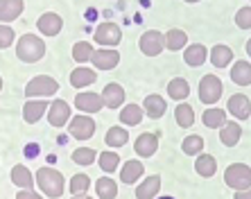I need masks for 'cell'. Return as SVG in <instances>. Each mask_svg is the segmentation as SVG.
Here are the masks:
<instances>
[{
	"mask_svg": "<svg viewBox=\"0 0 251 199\" xmlns=\"http://www.w3.org/2000/svg\"><path fill=\"white\" fill-rule=\"evenodd\" d=\"M143 116H145V109H143V106H138V104H125L123 111H120V123L127 124V127H136V124H140Z\"/></svg>",
	"mask_w": 251,
	"mask_h": 199,
	"instance_id": "83f0119b",
	"label": "cell"
},
{
	"mask_svg": "<svg viewBox=\"0 0 251 199\" xmlns=\"http://www.w3.org/2000/svg\"><path fill=\"white\" fill-rule=\"evenodd\" d=\"M68 131L77 141H88V138H93V134H95V120L88 118L86 113H79V116L70 118Z\"/></svg>",
	"mask_w": 251,
	"mask_h": 199,
	"instance_id": "ba28073f",
	"label": "cell"
},
{
	"mask_svg": "<svg viewBox=\"0 0 251 199\" xmlns=\"http://www.w3.org/2000/svg\"><path fill=\"white\" fill-rule=\"evenodd\" d=\"M158 149V134L154 131H145V134H140L134 143V152L138 154L140 158H150L154 156Z\"/></svg>",
	"mask_w": 251,
	"mask_h": 199,
	"instance_id": "8fae6325",
	"label": "cell"
},
{
	"mask_svg": "<svg viewBox=\"0 0 251 199\" xmlns=\"http://www.w3.org/2000/svg\"><path fill=\"white\" fill-rule=\"evenodd\" d=\"M16 199H43V197L39 193H34V190H21L16 195Z\"/></svg>",
	"mask_w": 251,
	"mask_h": 199,
	"instance_id": "b9f144b4",
	"label": "cell"
},
{
	"mask_svg": "<svg viewBox=\"0 0 251 199\" xmlns=\"http://www.w3.org/2000/svg\"><path fill=\"white\" fill-rule=\"evenodd\" d=\"M102 100H104V106L106 109H120L125 102V88L120 86L118 82H111V84H106L104 91H102Z\"/></svg>",
	"mask_w": 251,
	"mask_h": 199,
	"instance_id": "9a60e30c",
	"label": "cell"
},
{
	"mask_svg": "<svg viewBox=\"0 0 251 199\" xmlns=\"http://www.w3.org/2000/svg\"><path fill=\"white\" fill-rule=\"evenodd\" d=\"M145 174V165L140 163L138 158H131L127 163H123V172H120V181L125 186H134L136 181H140V176Z\"/></svg>",
	"mask_w": 251,
	"mask_h": 199,
	"instance_id": "2e32d148",
	"label": "cell"
},
{
	"mask_svg": "<svg viewBox=\"0 0 251 199\" xmlns=\"http://www.w3.org/2000/svg\"><path fill=\"white\" fill-rule=\"evenodd\" d=\"M186 46H188V34L183 32V29L175 27L165 34V50L176 52V50H186Z\"/></svg>",
	"mask_w": 251,
	"mask_h": 199,
	"instance_id": "4dcf8cb0",
	"label": "cell"
},
{
	"mask_svg": "<svg viewBox=\"0 0 251 199\" xmlns=\"http://www.w3.org/2000/svg\"><path fill=\"white\" fill-rule=\"evenodd\" d=\"M95 82H98V73L86 68V66H79V68H75V71L70 73V84L75 88H86Z\"/></svg>",
	"mask_w": 251,
	"mask_h": 199,
	"instance_id": "7402d4cb",
	"label": "cell"
},
{
	"mask_svg": "<svg viewBox=\"0 0 251 199\" xmlns=\"http://www.w3.org/2000/svg\"><path fill=\"white\" fill-rule=\"evenodd\" d=\"M231 79L238 86H249L251 84V64L249 61H235L231 66Z\"/></svg>",
	"mask_w": 251,
	"mask_h": 199,
	"instance_id": "f546056e",
	"label": "cell"
},
{
	"mask_svg": "<svg viewBox=\"0 0 251 199\" xmlns=\"http://www.w3.org/2000/svg\"><path fill=\"white\" fill-rule=\"evenodd\" d=\"M240 136H242V127H240V123H233V120H228V123L220 129V141H222V145H226V147L238 145Z\"/></svg>",
	"mask_w": 251,
	"mask_h": 199,
	"instance_id": "d4e9b609",
	"label": "cell"
},
{
	"mask_svg": "<svg viewBox=\"0 0 251 199\" xmlns=\"http://www.w3.org/2000/svg\"><path fill=\"white\" fill-rule=\"evenodd\" d=\"M73 199H93V197H88V195H75Z\"/></svg>",
	"mask_w": 251,
	"mask_h": 199,
	"instance_id": "f6af8a7d",
	"label": "cell"
},
{
	"mask_svg": "<svg viewBox=\"0 0 251 199\" xmlns=\"http://www.w3.org/2000/svg\"><path fill=\"white\" fill-rule=\"evenodd\" d=\"M95 193H98L100 199H116L118 197V183L113 181L109 174L100 176L95 181Z\"/></svg>",
	"mask_w": 251,
	"mask_h": 199,
	"instance_id": "f1b7e54d",
	"label": "cell"
},
{
	"mask_svg": "<svg viewBox=\"0 0 251 199\" xmlns=\"http://www.w3.org/2000/svg\"><path fill=\"white\" fill-rule=\"evenodd\" d=\"M208 50H206V46H201V43H193V46H186V50H183V61H186L190 68H199V66L206 64V59H208Z\"/></svg>",
	"mask_w": 251,
	"mask_h": 199,
	"instance_id": "d6986e66",
	"label": "cell"
},
{
	"mask_svg": "<svg viewBox=\"0 0 251 199\" xmlns=\"http://www.w3.org/2000/svg\"><path fill=\"white\" fill-rule=\"evenodd\" d=\"M104 141H106L109 147H125L127 141H129V134H127V129H125L123 124H116V127H111L109 131H106Z\"/></svg>",
	"mask_w": 251,
	"mask_h": 199,
	"instance_id": "836d02e7",
	"label": "cell"
},
{
	"mask_svg": "<svg viewBox=\"0 0 251 199\" xmlns=\"http://www.w3.org/2000/svg\"><path fill=\"white\" fill-rule=\"evenodd\" d=\"M95 54V48L91 46L88 41H77L73 46V59H75L77 64H88Z\"/></svg>",
	"mask_w": 251,
	"mask_h": 199,
	"instance_id": "e575fe53",
	"label": "cell"
},
{
	"mask_svg": "<svg viewBox=\"0 0 251 199\" xmlns=\"http://www.w3.org/2000/svg\"><path fill=\"white\" fill-rule=\"evenodd\" d=\"M158 190H161V176L152 174L143 179V183H138L136 188V199H156Z\"/></svg>",
	"mask_w": 251,
	"mask_h": 199,
	"instance_id": "44dd1931",
	"label": "cell"
},
{
	"mask_svg": "<svg viewBox=\"0 0 251 199\" xmlns=\"http://www.w3.org/2000/svg\"><path fill=\"white\" fill-rule=\"evenodd\" d=\"M249 2H251V0H249Z\"/></svg>",
	"mask_w": 251,
	"mask_h": 199,
	"instance_id": "681fc988",
	"label": "cell"
},
{
	"mask_svg": "<svg viewBox=\"0 0 251 199\" xmlns=\"http://www.w3.org/2000/svg\"><path fill=\"white\" fill-rule=\"evenodd\" d=\"M48 109H50L48 100H27V102H25V106H23V118H25V123H29V124L39 123Z\"/></svg>",
	"mask_w": 251,
	"mask_h": 199,
	"instance_id": "e0dca14e",
	"label": "cell"
},
{
	"mask_svg": "<svg viewBox=\"0 0 251 199\" xmlns=\"http://www.w3.org/2000/svg\"><path fill=\"white\" fill-rule=\"evenodd\" d=\"M23 0H0V23H12L23 14Z\"/></svg>",
	"mask_w": 251,
	"mask_h": 199,
	"instance_id": "ffe728a7",
	"label": "cell"
},
{
	"mask_svg": "<svg viewBox=\"0 0 251 199\" xmlns=\"http://www.w3.org/2000/svg\"><path fill=\"white\" fill-rule=\"evenodd\" d=\"M68 118H73L70 116V104L66 100H54L50 104V109H48V123L59 129L64 124H68Z\"/></svg>",
	"mask_w": 251,
	"mask_h": 199,
	"instance_id": "30bf717a",
	"label": "cell"
},
{
	"mask_svg": "<svg viewBox=\"0 0 251 199\" xmlns=\"http://www.w3.org/2000/svg\"><path fill=\"white\" fill-rule=\"evenodd\" d=\"M233 199H251V188H245V190H235Z\"/></svg>",
	"mask_w": 251,
	"mask_h": 199,
	"instance_id": "7bdbcfd3",
	"label": "cell"
},
{
	"mask_svg": "<svg viewBox=\"0 0 251 199\" xmlns=\"http://www.w3.org/2000/svg\"><path fill=\"white\" fill-rule=\"evenodd\" d=\"M183 2H190V5H193V2H199V0H183Z\"/></svg>",
	"mask_w": 251,
	"mask_h": 199,
	"instance_id": "bcb514c9",
	"label": "cell"
},
{
	"mask_svg": "<svg viewBox=\"0 0 251 199\" xmlns=\"http://www.w3.org/2000/svg\"><path fill=\"white\" fill-rule=\"evenodd\" d=\"M181 152L188 154V156H195V154L199 156V154L204 152V138H201V136H197V134L186 136V138H183V143H181Z\"/></svg>",
	"mask_w": 251,
	"mask_h": 199,
	"instance_id": "d590c367",
	"label": "cell"
},
{
	"mask_svg": "<svg viewBox=\"0 0 251 199\" xmlns=\"http://www.w3.org/2000/svg\"><path fill=\"white\" fill-rule=\"evenodd\" d=\"M156 199H175V197H168V195H165V197H156Z\"/></svg>",
	"mask_w": 251,
	"mask_h": 199,
	"instance_id": "7dc6e473",
	"label": "cell"
},
{
	"mask_svg": "<svg viewBox=\"0 0 251 199\" xmlns=\"http://www.w3.org/2000/svg\"><path fill=\"white\" fill-rule=\"evenodd\" d=\"M0 91H2V77H0Z\"/></svg>",
	"mask_w": 251,
	"mask_h": 199,
	"instance_id": "c3c4849f",
	"label": "cell"
},
{
	"mask_svg": "<svg viewBox=\"0 0 251 199\" xmlns=\"http://www.w3.org/2000/svg\"><path fill=\"white\" fill-rule=\"evenodd\" d=\"M36 186L43 190V195L50 199H57L64 195V188H66V181H64V174L54 168H41L36 170Z\"/></svg>",
	"mask_w": 251,
	"mask_h": 199,
	"instance_id": "7a4b0ae2",
	"label": "cell"
},
{
	"mask_svg": "<svg viewBox=\"0 0 251 199\" xmlns=\"http://www.w3.org/2000/svg\"><path fill=\"white\" fill-rule=\"evenodd\" d=\"M208 57H210V64L215 66V68H226L233 61V50L228 46H224V43H220V46H213Z\"/></svg>",
	"mask_w": 251,
	"mask_h": 199,
	"instance_id": "cb8c5ba5",
	"label": "cell"
},
{
	"mask_svg": "<svg viewBox=\"0 0 251 199\" xmlns=\"http://www.w3.org/2000/svg\"><path fill=\"white\" fill-rule=\"evenodd\" d=\"M98 156L100 154L95 152V149H91V147H77L75 152H73V163H77V165H93Z\"/></svg>",
	"mask_w": 251,
	"mask_h": 199,
	"instance_id": "74e56055",
	"label": "cell"
},
{
	"mask_svg": "<svg viewBox=\"0 0 251 199\" xmlns=\"http://www.w3.org/2000/svg\"><path fill=\"white\" fill-rule=\"evenodd\" d=\"M175 120L179 127L188 129V127H193L195 124V109L188 102H179L175 109Z\"/></svg>",
	"mask_w": 251,
	"mask_h": 199,
	"instance_id": "d6a6232c",
	"label": "cell"
},
{
	"mask_svg": "<svg viewBox=\"0 0 251 199\" xmlns=\"http://www.w3.org/2000/svg\"><path fill=\"white\" fill-rule=\"evenodd\" d=\"M138 48L145 57H158L165 50V34H161L158 29H147L138 39Z\"/></svg>",
	"mask_w": 251,
	"mask_h": 199,
	"instance_id": "8992f818",
	"label": "cell"
},
{
	"mask_svg": "<svg viewBox=\"0 0 251 199\" xmlns=\"http://www.w3.org/2000/svg\"><path fill=\"white\" fill-rule=\"evenodd\" d=\"M168 95L170 100H179V102H183V100L190 95V84H188V79H183V77H175L172 82L168 84Z\"/></svg>",
	"mask_w": 251,
	"mask_h": 199,
	"instance_id": "1f68e13d",
	"label": "cell"
},
{
	"mask_svg": "<svg viewBox=\"0 0 251 199\" xmlns=\"http://www.w3.org/2000/svg\"><path fill=\"white\" fill-rule=\"evenodd\" d=\"M91 64L98 71H113L120 64V52H118L116 48H100V50H95Z\"/></svg>",
	"mask_w": 251,
	"mask_h": 199,
	"instance_id": "9c48e42d",
	"label": "cell"
},
{
	"mask_svg": "<svg viewBox=\"0 0 251 199\" xmlns=\"http://www.w3.org/2000/svg\"><path fill=\"white\" fill-rule=\"evenodd\" d=\"M36 27H39V32H41L43 36H57L59 32H61V27H64V18L54 12L41 14L39 21H36Z\"/></svg>",
	"mask_w": 251,
	"mask_h": 199,
	"instance_id": "4fadbf2b",
	"label": "cell"
},
{
	"mask_svg": "<svg viewBox=\"0 0 251 199\" xmlns=\"http://www.w3.org/2000/svg\"><path fill=\"white\" fill-rule=\"evenodd\" d=\"M91 188V179H88V174H75L73 179H70V193H73V197L75 195H86V190Z\"/></svg>",
	"mask_w": 251,
	"mask_h": 199,
	"instance_id": "f35d334b",
	"label": "cell"
},
{
	"mask_svg": "<svg viewBox=\"0 0 251 199\" xmlns=\"http://www.w3.org/2000/svg\"><path fill=\"white\" fill-rule=\"evenodd\" d=\"M235 25L240 29H251V7H240L235 12Z\"/></svg>",
	"mask_w": 251,
	"mask_h": 199,
	"instance_id": "ab89813d",
	"label": "cell"
},
{
	"mask_svg": "<svg viewBox=\"0 0 251 199\" xmlns=\"http://www.w3.org/2000/svg\"><path fill=\"white\" fill-rule=\"evenodd\" d=\"M195 170H197L199 176H204V179H210V176L217 172V161L213 154H199L195 158Z\"/></svg>",
	"mask_w": 251,
	"mask_h": 199,
	"instance_id": "484cf974",
	"label": "cell"
},
{
	"mask_svg": "<svg viewBox=\"0 0 251 199\" xmlns=\"http://www.w3.org/2000/svg\"><path fill=\"white\" fill-rule=\"evenodd\" d=\"M98 163H100V168H102V172H106V174H111V172H116L118 170V165H120V156H118L116 152H102L98 156Z\"/></svg>",
	"mask_w": 251,
	"mask_h": 199,
	"instance_id": "8d00e7d4",
	"label": "cell"
},
{
	"mask_svg": "<svg viewBox=\"0 0 251 199\" xmlns=\"http://www.w3.org/2000/svg\"><path fill=\"white\" fill-rule=\"evenodd\" d=\"M143 109H145V116L152 118V120H158V118H163L165 111H168V102L158 93H152L147 95L145 102H143Z\"/></svg>",
	"mask_w": 251,
	"mask_h": 199,
	"instance_id": "ac0fdd59",
	"label": "cell"
},
{
	"mask_svg": "<svg viewBox=\"0 0 251 199\" xmlns=\"http://www.w3.org/2000/svg\"><path fill=\"white\" fill-rule=\"evenodd\" d=\"M75 106L79 109L82 113H86V116H91V113H98L102 106H104V100H102V95L98 93H77L75 95Z\"/></svg>",
	"mask_w": 251,
	"mask_h": 199,
	"instance_id": "5bb4252c",
	"label": "cell"
},
{
	"mask_svg": "<svg viewBox=\"0 0 251 199\" xmlns=\"http://www.w3.org/2000/svg\"><path fill=\"white\" fill-rule=\"evenodd\" d=\"M224 183L231 190H245L251 188V168L247 163H231L224 170Z\"/></svg>",
	"mask_w": 251,
	"mask_h": 199,
	"instance_id": "3957f363",
	"label": "cell"
},
{
	"mask_svg": "<svg viewBox=\"0 0 251 199\" xmlns=\"http://www.w3.org/2000/svg\"><path fill=\"white\" fill-rule=\"evenodd\" d=\"M201 123H204L208 129H222L224 124L228 123L226 111H224V109H217V106H213V109H206L204 116H201Z\"/></svg>",
	"mask_w": 251,
	"mask_h": 199,
	"instance_id": "4316f807",
	"label": "cell"
},
{
	"mask_svg": "<svg viewBox=\"0 0 251 199\" xmlns=\"http://www.w3.org/2000/svg\"><path fill=\"white\" fill-rule=\"evenodd\" d=\"M46 54V43L36 34H23L16 43V57L25 64H36Z\"/></svg>",
	"mask_w": 251,
	"mask_h": 199,
	"instance_id": "6da1fadb",
	"label": "cell"
},
{
	"mask_svg": "<svg viewBox=\"0 0 251 199\" xmlns=\"http://www.w3.org/2000/svg\"><path fill=\"white\" fill-rule=\"evenodd\" d=\"M57 91H59V82L52 79L50 75L32 77V82H27V86H25V95H27L29 100L32 98H50V95H54Z\"/></svg>",
	"mask_w": 251,
	"mask_h": 199,
	"instance_id": "277c9868",
	"label": "cell"
},
{
	"mask_svg": "<svg viewBox=\"0 0 251 199\" xmlns=\"http://www.w3.org/2000/svg\"><path fill=\"white\" fill-rule=\"evenodd\" d=\"M222 93H224V86H222V82H220V77L204 75L199 79V100H201L204 104L215 106L217 102H220V98H222Z\"/></svg>",
	"mask_w": 251,
	"mask_h": 199,
	"instance_id": "5b68a950",
	"label": "cell"
},
{
	"mask_svg": "<svg viewBox=\"0 0 251 199\" xmlns=\"http://www.w3.org/2000/svg\"><path fill=\"white\" fill-rule=\"evenodd\" d=\"M245 50H247V54H249V59H251V39L247 41V46H245Z\"/></svg>",
	"mask_w": 251,
	"mask_h": 199,
	"instance_id": "ee69618b",
	"label": "cell"
},
{
	"mask_svg": "<svg viewBox=\"0 0 251 199\" xmlns=\"http://www.w3.org/2000/svg\"><path fill=\"white\" fill-rule=\"evenodd\" d=\"M12 181H14V186H18L21 190H32L36 176H32V172H29L25 165H14L12 168Z\"/></svg>",
	"mask_w": 251,
	"mask_h": 199,
	"instance_id": "603a6c76",
	"label": "cell"
},
{
	"mask_svg": "<svg viewBox=\"0 0 251 199\" xmlns=\"http://www.w3.org/2000/svg\"><path fill=\"white\" fill-rule=\"evenodd\" d=\"M93 41L102 48H116L118 43L123 41V29L118 27L116 23H102L95 27Z\"/></svg>",
	"mask_w": 251,
	"mask_h": 199,
	"instance_id": "52a82bcc",
	"label": "cell"
},
{
	"mask_svg": "<svg viewBox=\"0 0 251 199\" xmlns=\"http://www.w3.org/2000/svg\"><path fill=\"white\" fill-rule=\"evenodd\" d=\"M12 43H14V29L9 27V25L0 23V50L9 48Z\"/></svg>",
	"mask_w": 251,
	"mask_h": 199,
	"instance_id": "60d3db41",
	"label": "cell"
},
{
	"mask_svg": "<svg viewBox=\"0 0 251 199\" xmlns=\"http://www.w3.org/2000/svg\"><path fill=\"white\" fill-rule=\"evenodd\" d=\"M226 109H228V113H231L233 118H238V120H249V116H251V100L247 98V95H242V93H235V95L228 98Z\"/></svg>",
	"mask_w": 251,
	"mask_h": 199,
	"instance_id": "7c38bea8",
	"label": "cell"
}]
</instances>
